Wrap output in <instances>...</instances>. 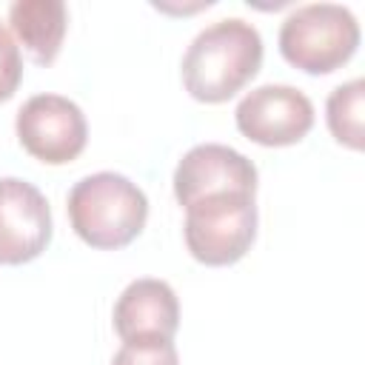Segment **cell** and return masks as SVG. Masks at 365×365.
<instances>
[{
	"label": "cell",
	"mask_w": 365,
	"mask_h": 365,
	"mask_svg": "<svg viewBox=\"0 0 365 365\" xmlns=\"http://www.w3.org/2000/svg\"><path fill=\"white\" fill-rule=\"evenodd\" d=\"M259 31L240 17H225L205 26L185 48L182 86L200 103H225L259 71Z\"/></svg>",
	"instance_id": "obj_1"
},
{
	"label": "cell",
	"mask_w": 365,
	"mask_h": 365,
	"mask_svg": "<svg viewBox=\"0 0 365 365\" xmlns=\"http://www.w3.org/2000/svg\"><path fill=\"white\" fill-rule=\"evenodd\" d=\"M66 208L74 234L103 251L128 245L148 220L143 188L117 171H97L74 182Z\"/></svg>",
	"instance_id": "obj_2"
},
{
	"label": "cell",
	"mask_w": 365,
	"mask_h": 365,
	"mask_svg": "<svg viewBox=\"0 0 365 365\" xmlns=\"http://www.w3.org/2000/svg\"><path fill=\"white\" fill-rule=\"evenodd\" d=\"M359 23L339 3H308L279 26V54L305 74H331L354 57Z\"/></svg>",
	"instance_id": "obj_3"
},
{
	"label": "cell",
	"mask_w": 365,
	"mask_h": 365,
	"mask_svg": "<svg viewBox=\"0 0 365 365\" xmlns=\"http://www.w3.org/2000/svg\"><path fill=\"white\" fill-rule=\"evenodd\" d=\"M185 245L202 265H234L257 240L254 194H211L185 208Z\"/></svg>",
	"instance_id": "obj_4"
},
{
	"label": "cell",
	"mask_w": 365,
	"mask_h": 365,
	"mask_svg": "<svg viewBox=\"0 0 365 365\" xmlns=\"http://www.w3.org/2000/svg\"><path fill=\"white\" fill-rule=\"evenodd\" d=\"M20 145L46 165H66L77 160L88 140V123L80 106L63 94L29 97L14 120Z\"/></svg>",
	"instance_id": "obj_5"
},
{
	"label": "cell",
	"mask_w": 365,
	"mask_h": 365,
	"mask_svg": "<svg viewBox=\"0 0 365 365\" xmlns=\"http://www.w3.org/2000/svg\"><path fill=\"white\" fill-rule=\"evenodd\" d=\"M234 120L240 134L248 137L251 143L279 148L299 143L311 131L314 106L294 86L265 83L240 100Z\"/></svg>",
	"instance_id": "obj_6"
},
{
	"label": "cell",
	"mask_w": 365,
	"mask_h": 365,
	"mask_svg": "<svg viewBox=\"0 0 365 365\" xmlns=\"http://www.w3.org/2000/svg\"><path fill=\"white\" fill-rule=\"evenodd\" d=\"M211 194H257V165L222 143L194 145L174 168V197L188 208Z\"/></svg>",
	"instance_id": "obj_7"
},
{
	"label": "cell",
	"mask_w": 365,
	"mask_h": 365,
	"mask_svg": "<svg viewBox=\"0 0 365 365\" xmlns=\"http://www.w3.org/2000/svg\"><path fill=\"white\" fill-rule=\"evenodd\" d=\"M51 240L48 200L20 177H0V265L37 259Z\"/></svg>",
	"instance_id": "obj_8"
},
{
	"label": "cell",
	"mask_w": 365,
	"mask_h": 365,
	"mask_svg": "<svg viewBox=\"0 0 365 365\" xmlns=\"http://www.w3.org/2000/svg\"><path fill=\"white\" fill-rule=\"evenodd\" d=\"M180 325V302L163 279H134L114 302V331L123 342L171 339Z\"/></svg>",
	"instance_id": "obj_9"
},
{
	"label": "cell",
	"mask_w": 365,
	"mask_h": 365,
	"mask_svg": "<svg viewBox=\"0 0 365 365\" xmlns=\"http://www.w3.org/2000/svg\"><path fill=\"white\" fill-rule=\"evenodd\" d=\"M9 23L34 63L48 66L57 60L68 29V11L63 0H14L9 6Z\"/></svg>",
	"instance_id": "obj_10"
},
{
	"label": "cell",
	"mask_w": 365,
	"mask_h": 365,
	"mask_svg": "<svg viewBox=\"0 0 365 365\" xmlns=\"http://www.w3.org/2000/svg\"><path fill=\"white\" fill-rule=\"evenodd\" d=\"M362 100H365V83L356 77L351 83L336 86L328 94L325 103V120L336 143L359 151L362 148Z\"/></svg>",
	"instance_id": "obj_11"
},
{
	"label": "cell",
	"mask_w": 365,
	"mask_h": 365,
	"mask_svg": "<svg viewBox=\"0 0 365 365\" xmlns=\"http://www.w3.org/2000/svg\"><path fill=\"white\" fill-rule=\"evenodd\" d=\"M111 365H180L177 348L171 339H151V342H123L114 354Z\"/></svg>",
	"instance_id": "obj_12"
},
{
	"label": "cell",
	"mask_w": 365,
	"mask_h": 365,
	"mask_svg": "<svg viewBox=\"0 0 365 365\" xmlns=\"http://www.w3.org/2000/svg\"><path fill=\"white\" fill-rule=\"evenodd\" d=\"M23 80V57L20 48L6 26H0V103L14 97L17 86Z\"/></svg>",
	"instance_id": "obj_13"
}]
</instances>
